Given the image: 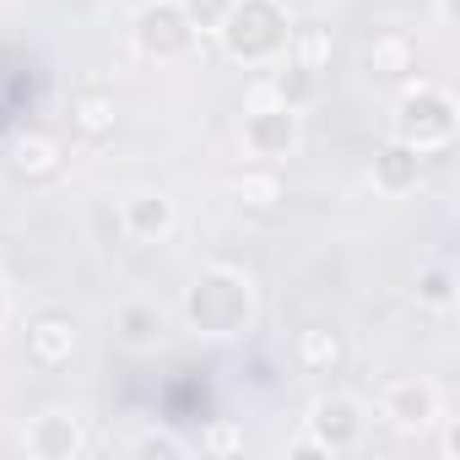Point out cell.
<instances>
[{"label":"cell","mask_w":460,"mask_h":460,"mask_svg":"<svg viewBox=\"0 0 460 460\" xmlns=\"http://www.w3.org/2000/svg\"><path fill=\"white\" fill-rule=\"evenodd\" d=\"M184 325L206 341H234L255 325V282L239 266H206L184 288Z\"/></svg>","instance_id":"obj_1"},{"label":"cell","mask_w":460,"mask_h":460,"mask_svg":"<svg viewBox=\"0 0 460 460\" xmlns=\"http://www.w3.org/2000/svg\"><path fill=\"white\" fill-rule=\"evenodd\" d=\"M288 33H293V17L282 0H234L217 28L227 60L239 66H271L288 55Z\"/></svg>","instance_id":"obj_2"},{"label":"cell","mask_w":460,"mask_h":460,"mask_svg":"<svg viewBox=\"0 0 460 460\" xmlns=\"http://www.w3.org/2000/svg\"><path fill=\"white\" fill-rule=\"evenodd\" d=\"M455 125H460V103H455L449 87L411 76L395 93V114H390L395 141H411L417 152H444L455 141Z\"/></svg>","instance_id":"obj_3"},{"label":"cell","mask_w":460,"mask_h":460,"mask_svg":"<svg viewBox=\"0 0 460 460\" xmlns=\"http://www.w3.org/2000/svg\"><path fill=\"white\" fill-rule=\"evenodd\" d=\"M130 44L141 60H157V66H173V60H190L200 33L190 28V17L179 12V0H146L130 22Z\"/></svg>","instance_id":"obj_4"},{"label":"cell","mask_w":460,"mask_h":460,"mask_svg":"<svg viewBox=\"0 0 460 460\" xmlns=\"http://www.w3.org/2000/svg\"><path fill=\"white\" fill-rule=\"evenodd\" d=\"M239 136H244V152H250L255 163H282V157H293V152H298L304 125H298V109L277 103V98L261 87V93H255V103L244 109Z\"/></svg>","instance_id":"obj_5"},{"label":"cell","mask_w":460,"mask_h":460,"mask_svg":"<svg viewBox=\"0 0 460 460\" xmlns=\"http://www.w3.org/2000/svg\"><path fill=\"white\" fill-rule=\"evenodd\" d=\"M363 428H368V417H363V406L352 401V395H314L309 401V417H304V433L325 449V460L331 455H352L358 444H363Z\"/></svg>","instance_id":"obj_6"},{"label":"cell","mask_w":460,"mask_h":460,"mask_svg":"<svg viewBox=\"0 0 460 460\" xmlns=\"http://www.w3.org/2000/svg\"><path fill=\"white\" fill-rule=\"evenodd\" d=\"M22 444H28L33 460H76V455H87V428H82L76 411L55 406V411H39L22 428Z\"/></svg>","instance_id":"obj_7"},{"label":"cell","mask_w":460,"mask_h":460,"mask_svg":"<svg viewBox=\"0 0 460 460\" xmlns=\"http://www.w3.org/2000/svg\"><path fill=\"white\" fill-rule=\"evenodd\" d=\"M438 411H444V406H438V390H433L428 379H390L385 395H379V417H385L390 428H401V433L433 428Z\"/></svg>","instance_id":"obj_8"},{"label":"cell","mask_w":460,"mask_h":460,"mask_svg":"<svg viewBox=\"0 0 460 460\" xmlns=\"http://www.w3.org/2000/svg\"><path fill=\"white\" fill-rule=\"evenodd\" d=\"M82 347V331H76V314L66 309H39L28 320V358L39 368H66Z\"/></svg>","instance_id":"obj_9"},{"label":"cell","mask_w":460,"mask_h":460,"mask_svg":"<svg viewBox=\"0 0 460 460\" xmlns=\"http://www.w3.org/2000/svg\"><path fill=\"white\" fill-rule=\"evenodd\" d=\"M422 168H428V152H417L411 141H385L379 152H374V190L379 195H411L417 184H422Z\"/></svg>","instance_id":"obj_10"},{"label":"cell","mask_w":460,"mask_h":460,"mask_svg":"<svg viewBox=\"0 0 460 460\" xmlns=\"http://www.w3.org/2000/svg\"><path fill=\"white\" fill-rule=\"evenodd\" d=\"M119 222H125V234H130V239H141V244H163V239L173 234V200H168L163 190H136V195H125Z\"/></svg>","instance_id":"obj_11"},{"label":"cell","mask_w":460,"mask_h":460,"mask_svg":"<svg viewBox=\"0 0 460 460\" xmlns=\"http://www.w3.org/2000/svg\"><path fill=\"white\" fill-rule=\"evenodd\" d=\"M227 195H234L239 211L266 217V211H277L288 200V184H282V168L277 163H250V168H239L234 179H227Z\"/></svg>","instance_id":"obj_12"},{"label":"cell","mask_w":460,"mask_h":460,"mask_svg":"<svg viewBox=\"0 0 460 460\" xmlns=\"http://www.w3.org/2000/svg\"><path fill=\"white\" fill-rule=\"evenodd\" d=\"M293 363H298V374H341L347 368V336L336 325H304L293 336Z\"/></svg>","instance_id":"obj_13"},{"label":"cell","mask_w":460,"mask_h":460,"mask_svg":"<svg viewBox=\"0 0 460 460\" xmlns=\"http://www.w3.org/2000/svg\"><path fill=\"white\" fill-rule=\"evenodd\" d=\"M368 76L374 82H390V87H406L417 76V44L406 33H379L368 44Z\"/></svg>","instance_id":"obj_14"},{"label":"cell","mask_w":460,"mask_h":460,"mask_svg":"<svg viewBox=\"0 0 460 460\" xmlns=\"http://www.w3.org/2000/svg\"><path fill=\"white\" fill-rule=\"evenodd\" d=\"M114 336H119V347H130V352H152V347L163 341V309H157L152 298H130V304H119V314H114Z\"/></svg>","instance_id":"obj_15"},{"label":"cell","mask_w":460,"mask_h":460,"mask_svg":"<svg viewBox=\"0 0 460 460\" xmlns=\"http://www.w3.org/2000/svg\"><path fill=\"white\" fill-rule=\"evenodd\" d=\"M60 163H66V146L49 130H22L12 141V168L22 179H49V173H60Z\"/></svg>","instance_id":"obj_16"},{"label":"cell","mask_w":460,"mask_h":460,"mask_svg":"<svg viewBox=\"0 0 460 460\" xmlns=\"http://www.w3.org/2000/svg\"><path fill=\"white\" fill-rule=\"evenodd\" d=\"M277 71L266 76V93L277 98V103H288V109H309L314 103V93H320V71H309V66H298L293 55H282V60H271Z\"/></svg>","instance_id":"obj_17"},{"label":"cell","mask_w":460,"mask_h":460,"mask_svg":"<svg viewBox=\"0 0 460 460\" xmlns=\"http://www.w3.org/2000/svg\"><path fill=\"white\" fill-rule=\"evenodd\" d=\"M71 125H76V136H87V141L114 136V125H119L114 93H103V87H82V93L71 98Z\"/></svg>","instance_id":"obj_18"},{"label":"cell","mask_w":460,"mask_h":460,"mask_svg":"<svg viewBox=\"0 0 460 460\" xmlns=\"http://www.w3.org/2000/svg\"><path fill=\"white\" fill-rule=\"evenodd\" d=\"M288 55H293L298 66H309V71H325V66H331V28H320V22H293Z\"/></svg>","instance_id":"obj_19"},{"label":"cell","mask_w":460,"mask_h":460,"mask_svg":"<svg viewBox=\"0 0 460 460\" xmlns=\"http://www.w3.org/2000/svg\"><path fill=\"white\" fill-rule=\"evenodd\" d=\"M417 304L422 309H449L455 304V271L449 266H428L417 277Z\"/></svg>","instance_id":"obj_20"},{"label":"cell","mask_w":460,"mask_h":460,"mask_svg":"<svg viewBox=\"0 0 460 460\" xmlns=\"http://www.w3.org/2000/svg\"><path fill=\"white\" fill-rule=\"evenodd\" d=\"M130 455H163V460H184V455H190V444H184L179 433H168V428H146V433H136V438H130Z\"/></svg>","instance_id":"obj_21"},{"label":"cell","mask_w":460,"mask_h":460,"mask_svg":"<svg viewBox=\"0 0 460 460\" xmlns=\"http://www.w3.org/2000/svg\"><path fill=\"white\" fill-rule=\"evenodd\" d=\"M227 6H234V0H179V12L190 17L195 33H217L222 17H227Z\"/></svg>","instance_id":"obj_22"},{"label":"cell","mask_w":460,"mask_h":460,"mask_svg":"<svg viewBox=\"0 0 460 460\" xmlns=\"http://www.w3.org/2000/svg\"><path fill=\"white\" fill-rule=\"evenodd\" d=\"M433 422H438V455H444V460H460V422L444 417V411H438Z\"/></svg>","instance_id":"obj_23"},{"label":"cell","mask_w":460,"mask_h":460,"mask_svg":"<svg viewBox=\"0 0 460 460\" xmlns=\"http://www.w3.org/2000/svg\"><path fill=\"white\" fill-rule=\"evenodd\" d=\"M200 444H206V449H239V444H244V438H239V433H234V428H211V433H206V438H200Z\"/></svg>","instance_id":"obj_24"},{"label":"cell","mask_w":460,"mask_h":460,"mask_svg":"<svg viewBox=\"0 0 460 460\" xmlns=\"http://www.w3.org/2000/svg\"><path fill=\"white\" fill-rule=\"evenodd\" d=\"M438 22H444V28H455V0H438Z\"/></svg>","instance_id":"obj_25"},{"label":"cell","mask_w":460,"mask_h":460,"mask_svg":"<svg viewBox=\"0 0 460 460\" xmlns=\"http://www.w3.org/2000/svg\"><path fill=\"white\" fill-rule=\"evenodd\" d=\"M6 314H12V293H6V282H0V325H6Z\"/></svg>","instance_id":"obj_26"}]
</instances>
